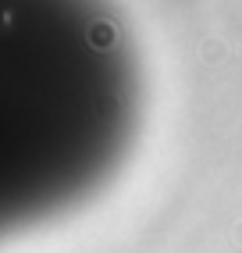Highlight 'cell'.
I'll return each mask as SVG.
<instances>
[{"instance_id": "1", "label": "cell", "mask_w": 242, "mask_h": 253, "mask_svg": "<svg viewBox=\"0 0 242 253\" xmlns=\"http://www.w3.org/2000/svg\"><path fill=\"white\" fill-rule=\"evenodd\" d=\"M132 122V82L93 0H0V243L89 200Z\"/></svg>"}]
</instances>
